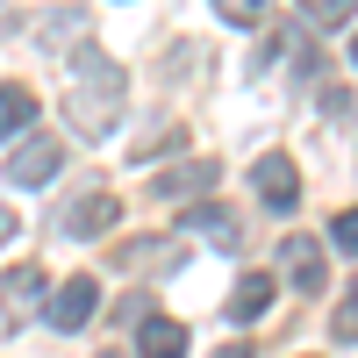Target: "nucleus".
<instances>
[{
  "label": "nucleus",
  "instance_id": "nucleus-7",
  "mask_svg": "<svg viewBox=\"0 0 358 358\" xmlns=\"http://www.w3.org/2000/svg\"><path fill=\"white\" fill-rule=\"evenodd\" d=\"M215 158H187V165H165L158 179H151V194L158 201H194V194H208V187H215Z\"/></svg>",
  "mask_w": 358,
  "mask_h": 358
},
{
  "label": "nucleus",
  "instance_id": "nucleus-3",
  "mask_svg": "<svg viewBox=\"0 0 358 358\" xmlns=\"http://www.w3.org/2000/svg\"><path fill=\"white\" fill-rule=\"evenodd\" d=\"M251 187H258V201L273 208V215H294V201H301V172H294L287 151H265L251 165Z\"/></svg>",
  "mask_w": 358,
  "mask_h": 358
},
{
  "label": "nucleus",
  "instance_id": "nucleus-8",
  "mask_svg": "<svg viewBox=\"0 0 358 358\" xmlns=\"http://www.w3.org/2000/svg\"><path fill=\"white\" fill-rule=\"evenodd\" d=\"M29 122H36V94L22 79H0V143H22Z\"/></svg>",
  "mask_w": 358,
  "mask_h": 358
},
{
  "label": "nucleus",
  "instance_id": "nucleus-2",
  "mask_svg": "<svg viewBox=\"0 0 358 358\" xmlns=\"http://www.w3.org/2000/svg\"><path fill=\"white\" fill-rule=\"evenodd\" d=\"M57 165H65V143H57V136H43V129H29L15 151H8L0 179H8V187H29V194H36V187H50V179H57Z\"/></svg>",
  "mask_w": 358,
  "mask_h": 358
},
{
  "label": "nucleus",
  "instance_id": "nucleus-19",
  "mask_svg": "<svg viewBox=\"0 0 358 358\" xmlns=\"http://www.w3.org/2000/svg\"><path fill=\"white\" fill-rule=\"evenodd\" d=\"M351 65H358V36H351Z\"/></svg>",
  "mask_w": 358,
  "mask_h": 358
},
{
  "label": "nucleus",
  "instance_id": "nucleus-1",
  "mask_svg": "<svg viewBox=\"0 0 358 358\" xmlns=\"http://www.w3.org/2000/svg\"><path fill=\"white\" fill-rule=\"evenodd\" d=\"M122 94H129V79L122 65H108L101 50H79L72 57V86H65V115H72V129L86 143H101L115 122H122Z\"/></svg>",
  "mask_w": 358,
  "mask_h": 358
},
{
  "label": "nucleus",
  "instance_id": "nucleus-10",
  "mask_svg": "<svg viewBox=\"0 0 358 358\" xmlns=\"http://www.w3.org/2000/svg\"><path fill=\"white\" fill-rule=\"evenodd\" d=\"M273 294H280L273 273H244V280H236V294H229V322H258L265 308H273Z\"/></svg>",
  "mask_w": 358,
  "mask_h": 358
},
{
  "label": "nucleus",
  "instance_id": "nucleus-13",
  "mask_svg": "<svg viewBox=\"0 0 358 358\" xmlns=\"http://www.w3.org/2000/svg\"><path fill=\"white\" fill-rule=\"evenodd\" d=\"M330 330H337V344H358V280L344 287V308L330 315Z\"/></svg>",
  "mask_w": 358,
  "mask_h": 358
},
{
  "label": "nucleus",
  "instance_id": "nucleus-18",
  "mask_svg": "<svg viewBox=\"0 0 358 358\" xmlns=\"http://www.w3.org/2000/svg\"><path fill=\"white\" fill-rule=\"evenodd\" d=\"M215 358H251V344H229V351H215Z\"/></svg>",
  "mask_w": 358,
  "mask_h": 358
},
{
  "label": "nucleus",
  "instance_id": "nucleus-9",
  "mask_svg": "<svg viewBox=\"0 0 358 358\" xmlns=\"http://www.w3.org/2000/svg\"><path fill=\"white\" fill-rule=\"evenodd\" d=\"M179 229H201V236H215V244H229V251L244 244V229H236V215H229L222 201H194L187 215H179Z\"/></svg>",
  "mask_w": 358,
  "mask_h": 358
},
{
  "label": "nucleus",
  "instance_id": "nucleus-11",
  "mask_svg": "<svg viewBox=\"0 0 358 358\" xmlns=\"http://www.w3.org/2000/svg\"><path fill=\"white\" fill-rule=\"evenodd\" d=\"M136 358H187V322L151 315V322L136 330Z\"/></svg>",
  "mask_w": 358,
  "mask_h": 358
},
{
  "label": "nucleus",
  "instance_id": "nucleus-5",
  "mask_svg": "<svg viewBox=\"0 0 358 358\" xmlns=\"http://www.w3.org/2000/svg\"><path fill=\"white\" fill-rule=\"evenodd\" d=\"M94 308H101V287L86 280V273H72L65 287L50 294V322H57V330H86V322H94Z\"/></svg>",
  "mask_w": 358,
  "mask_h": 358
},
{
  "label": "nucleus",
  "instance_id": "nucleus-6",
  "mask_svg": "<svg viewBox=\"0 0 358 358\" xmlns=\"http://www.w3.org/2000/svg\"><path fill=\"white\" fill-rule=\"evenodd\" d=\"M115 222H122V201H115V194H86V201H72V208H65V222H57V229L86 244V236H108Z\"/></svg>",
  "mask_w": 358,
  "mask_h": 358
},
{
  "label": "nucleus",
  "instance_id": "nucleus-4",
  "mask_svg": "<svg viewBox=\"0 0 358 358\" xmlns=\"http://www.w3.org/2000/svg\"><path fill=\"white\" fill-rule=\"evenodd\" d=\"M280 273L294 280V294H322L330 287V265H322L315 236H280Z\"/></svg>",
  "mask_w": 358,
  "mask_h": 358
},
{
  "label": "nucleus",
  "instance_id": "nucleus-17",
  "mask_svg": "<svg viewBox=\"0 0 358 358\" xmlns=\"http://www.w3.org/2000/svg\"><path fill=\"white\" fill-rule=\"evenodd\" d=\"M8 236H15V215H8V208H0V244H8Z\"/></svg>",
  "mask_w": 358,
  "mask_h": 358
},
{
  "label": "nucleus",
  "instance_id": "nucleus-15",
  "mask_svg": "<svg viewBox=\"0 0 358 358\" xmlns=\"http://www.w3.org/2000/svg\"><path fill=\"white\" fill-rule=\"evenodd\" d=\"M344 22H351L344 0H308V29H344Z\"/></svg>",
  "mask_w": 358,
  "mask_h": 358
},
{
  "label": "nucleus",
  "instance_id": "nucleus-16",
  "mask_svg": "<svg viewBox=\"0 0 358 358\" xmlns=\"http://www.w3.org/2000/svg\"><path fill=\"white\" fill-rule=\"evenodd\" d=\"M229 29H258V0H222V8H215Z\"/></svg>",
  "mask_w": 358,
  "mask_h": 358
},
{
  "label": "nucleus",
  "instance_id": "nucleus-14",
  "mask_svg": "<svg viewBox=\"0 0 358 358\" xmlns=\"http://www.w3.org/2000/svg\"><path fill=\"white\" fill-rule=\"evenodd\" d=\"M330 244L358 258V208H337V215H330Z\"/></svg>",
  "mask_w": 358,
  "mask_h": 358
},
{
  "label": "nucleus",
  "instance_id": "nucleus-12",
  "mask_svg": "<svg viewBox=\"0 0 358 358\" xmlns=\"http://www.w3.org/2000/svg\"><path fill=\"white\" fill-rule=\"evenodd\" d=\"M36 294H43V273H36V265H15V273H8V301H15V308H29Z\"/></svg>",
  "mask_w": 358,
  "mask_h": 358
}]
</instances>
